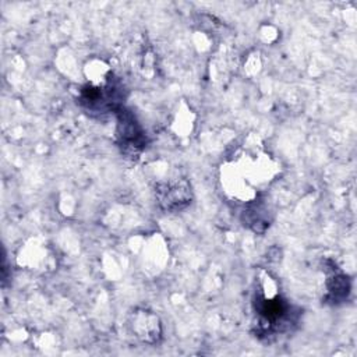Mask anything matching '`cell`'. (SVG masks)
I'll use <instances>...</instances> for the list:
<instances>
[{
    "label": "cell",
    "instance_id": "cell-3",
    "mask_svg": "<svg viewBox=\"0 0 357 357\" xmlns=\"http://www.w3.org/2000/svg\"><path fill=\"white\" fill-rule=\"evenodd\" d=\"M158 197H159L162 206L167 211L181 209L191 199L190 188H188L187 183H184V181L165 184L162 188L158 190Z\"/></svg>",
    "mask_w": 357,
    "mask_h": 357
},
{
    "label": "cell",
    "instance_id": "cell-1",
    "mask_svg": "<svg viewBox=\"0 0 357 357\" xmlns=\"http://www.w3.org/2000/svg\"><path fill=\"white\" fill-rule=\"evenodd\" d=\"M258 325L264 333H276L286 329L291 322V308L278 291L266 290L265 284L257 290L254 301Z\"/></svg>",
    "mask_w": 357,
    "mask_h": 357
},
{
    "label": "cell",
    "instance_id": "cell-4",
    "mask_svg": "<svg viewBox=\"0 0 357 357\" xmlns=\"http://www.w3.org/2000/svg\"><path fill=\"white\" fill-rule=\"evenodd\" d=\"M328 291H329L332 301L337 303V301L344 300L350 291V283H349L347 278H344L343 275L332 276L331 280L328 282Z\"/></svg>",
    "mask_w": 357,
    "mask_h": 357
},
{
    "label": "cell",
    "instance_id": "cell-2",
    "mask_svg": "<svg viewBox=\"0 0 357 357\" xmlns=\"http://www.w3.org/2000/svg\"><path fill=\"white\" fill-rule=\"evenodd\" d=\"M117 112V137L120 144L126 149H141L145 145V137L134 116L123 107H120Z\"/></svg>",
    "mask_w": 357,
    "mask_h": 357
}]
</instances>
